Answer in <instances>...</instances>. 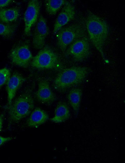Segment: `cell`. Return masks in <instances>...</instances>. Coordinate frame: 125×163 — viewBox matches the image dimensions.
<instances>
[{
    "label": "cell",
    "mask_w": 125,
    "mask_h": 163,
    "mask_svg": "<svg viewBox=\"0 0 125 163\" xmlns=\"http://www.w3.org/2000/svg\"><path fill=\"white\" fill-rule=\"evenodd\" d=\"M84 23L89 39L106 62L103 48L109 34L108 24L103 19L89 10Z\"/></svg>",
    "instance_id": "1"
},
{
    "label": "cell",
    "mask_w": 125,
    "mask_h": 163,
    "mask_svg": "<svg viewBox=\"0 0 125 163\" xmlns=\"http://www.w3.org/2000/svg\"><path fill=\"white\" fill-rule=\"evenodd\" d=\"M89 71V68L86 66H73L63 69L55 78L53 87L57 91L63 92L82 83Z\"/></svg>",
    "instance_id": "2"
},
{
    "label": "cell",
    "mask_w": 125,
    "mask_h": 163,
    "mask_svg": "<svg viewBox=\"0 0 125 163\" xmlns=\"http://www.w3.org/2000/svg\"><path fill=\"white\" fill-rule=\"evenodd\" d=\"M33 87L27 88L8 107L10 124L19 122L30 115L34 109Z\"/></svg>",
    "instance_id": "3"
},
{
    "label": "cell",
    "mask_w": 125,
    "mask_h": 163,
    "mask_svg": "<svg viewBox=\"0 0 125 163\" xmlns=\"http://www.w3.org/2000/svg\"><path fill=\"white\" fill-rule=\"evenodd\" d=\"M85 23L80 22L62 28L57 33V44L64 53L67 47L76 39L86 35Z\"/></svg>",
    "instance_id": "4"
},
{
    "label": "cell",
    "mask_w": 125,
    "mask_h": 163,
    "mask_svg": "<svg viewBox=\"0 0 125 163\" xmlns=\"http://www.w3.org/2000/svg\"><path fill=\"white\" fill-rule=\"evenodd\" d=\"M31 66L39 70L58 69L62 64L58 54L49 46H44L33 58Z\"/></svg>",
    "instance_id": "5"
},
{
    "label": "cell",
    "mask_w": 125,
    "mask_h": 163,
    "mask_svg": "<svg viewBox=\"0 0 125 163\" xmlns=\"http://www.w3.org/2000/svg\"><path fill=\"white\" fill-rule=\"evenodd\" d=\"M71 56L75 61L81 62L88 58L91 54L89 40L87 35L75 40L70 45L65 53Z\"/></svg>",
    "instance_id": "6"
},
{
    "label": "cell",
    "mask_w": 125,
    "mask_h": 163,
    "mask_svg": "<svg viewBox=\"0 0 125 163\" xmlns=\"http://www.w3.org/2000/svg\"><path fill=\"white\" fill-rule=\"evenodd\" d=\"M9 56L13 64L23 68L28 67L33 58L28 45L26 44L14 46L10 51Z\"/></svg>",
    "instance_id": "7"
},
{
    "label": "cell",
    "mask_w": 125,
    "mask_h": 163,
    "mask_svg": "<svg viewBox=\"0 0 125 163\" xmlns=\"http://www.w3.org/2000/svg\"><path fill=\"white\" fill-rule=\"evenodd\" d=\"M38 88L35 96L40 103L47 105L52 104L57 99L55 94L52 91L48 79L43 77L38 78Z\"/></svg>",
    "instance_id": "8"
},
{
    "label": "cell",
    "mask_w": 125,
    "mask_h": 163,
    "mask_svg": "<svg viewBox=\"0 0 125 163\" xmlns=\"http://www.w3.org/2000/svg\"><path fill=\"white\" fill-rule=\"evenodd\" d=\"M41 7L40 2L38 0L30 1L24 15V32L29 36L31 29L37 21Z\"/></svg>",
    "instance_id": "9"
},
{
    "label": "cell",
    "mask_w": 125,
    "mask_h": 163,
    "mask_svg": "<svg viewBox=\"0 0 125 163\" xmlns=\"http://www.w3.org/2000/svg\"><path fill=\"white\" fill-rule=\"evenodd\" d=\"M48 32L46 20L41 15L36 23L32 39V44L35 49L40 50L44 47Z\"/></svg>",
    "instance_id": "10"
},
{
    "label": "cell",
    "mask_w": 125,
    "mask_h": 163,
    "mask_svg": "<svg viewBox=\"0 0 125 163\" xmlns=\"http://www.w3.org/2000/svg\"><path fill=\"white\" fill-rule=\"evenodd\" d=\"M75 14V11L74 6L67 1L56 18L54 25L53 33H57L62 26L72 20Z\"/></svg>",
    "instance_id": "11"
},
{
    "label": "cell",
    "mask_w": 125,
    "mask_h": 163,
    "mask_svg": "<svg viewBox=\"0 0 125 163\" xmlns=\"http://www.w3.org/2000/svg\"><path fill=\"white\" fill-rule=\"evenodd\" d=\"M26 80L24 76L18 72H14L10 76L6 83V87L8 107L12 102L17 91Z\"/></svg>",
    "instance_id": "12"
},
{
    "label": "cell",
    "mask_w": 125,
    "mask_h": 163,
    "mask_svg": "<svg viewBox=\"0 0 125 163\" xmlns=\"http://www.w3.org/2000/svg\"><path fill=\"white\" fill-rule=\"evenodd\" d=\"M49 116L44 110L36 108L32 112L26 121L27 125L30 127H37L46 122Z\"/></svg>",
    "instance_id": "13"
},
{
    "label": "cell",
    "mask_w": 125,
    "mask_h": 163,
    "mask_svg": "<svg viewBox=\"0 0 125 163\" xmlns=\"http://www.w3.org/2000/svg\"><path fill=\"white\" fill-rule=\"evenodd\" d=\"M70 116V111L67 104L64 102H60L55 108L54 116L50 120L55 123H62L68 119Z\"/></svg>",
    "instance_id": "14"
},
{
    "label": "cell",
    "mask_w": 125,
    "mask_h": 163,
    "mask_svg": "<svg viewBox=\"0 0 125 163\" xmlns=\"http://www.w3.org/2000/svg\"><path fill=\"white\" fill-rule=\"evenodd\" d=\"M82 94L81 88L74 87L69 91L67 95L68 101L76 116L78 115L79 110Z\"/></svg>",
    "instance_id": "15"
},
{
    "label": "cell",
    "mask_w": 125,
    "mask_h": 163,
    "mask_svg": "<svg viewBox=\"0 0 125 163\" xmlns=\"http://www.w3.org/2000/svg\"><path fill=\"white\" fill-rule=\"evenodd\" d=\"M20 14V11L17 8L3 9L0 10V21L9 24L16 21Z\"/></svg>",
    "instance_id": "16"
},
{
    "label": "cell",
    "mask_w": 125,
    "mask_h": 163,
    "mask_svg": "<svg viewBox=\"0 0 125 163\" xmlns=\"http://www.w3.org/2000/svg\"><path fill=\"white\" fill-rule=\"evenodd\" d=\"M64 0H47L45 2L46 11L50 15H55L61 7L66 3Z\"/></svg>",
    "instance_id": "17"
},
{
    "label": "cell",
    "mask_w": 125,
    "mask_h": 163,
    "mask_svg": "<svg viewBox=\"0 0 125 163\" xmlns=\"http://www.w3.org/2000/svg\"><path fill=\"white\" fill-rule=\"evenodd\" d=\"M16 24L3 23L0 21V35L9 37L14 34L17 28Z\"/></svg>",
    "instance_id": "18"
},
{
    "label": "cell",
    "mask_w": 125,
    "mask_h": 163,
    "mask_svg": "<svg viewBox=\"0 0 125 163\" xmlns=\"http://www.w3.org/2000/svg\"><path fill=\"white\" fill-rule=\"evenodd\" d=\"M10 76L9 69L4 68L0 69V87L6 84Z\"/></svg>",
    "instance_id": "19"
},
{
    "label": "cell",
    "mask_w": 125,
    "mask_h": 163,
    "mask_svg": "<svg viewBox=\"0 0 125 163\" xmlns=\"http://www.w3.org/2000/svg\"><path fill=\"white\" fill-rule=\"evenodd\" d=\"M14 139L12 137H4L0 136V147L5 143L10 141Z\"/></svg>",
    "instance_id": "20"
},
{
    "label": "cell",
    "mask_w": 125,
    "mask_h": 163,
    "mask_svg": "<svg viewBox=\"0 0 125 163\" xmlns=\"http://www.w3.org/2000/svg\"><path fill=\"white\" fill-rule=\"evenodd\" d=\"M12 1L11 0H0V8L8 5Z\"/></svg>",
    "instance_id": "21"
},
{
    "label": "cell",
    "mask_w": 125,
    "mask_h": 163,
    "mask_svg": "<svg viewBox=\"0 0 125 163\" xmlns=\"http://www.w3.org/2000/svg\"><path fill=\"white\" fill-rule=\"evenodd\" d=\"M4 115L3 114L0 115V132L1 131L3 125Z\"/></svg>",
    "instance_id": "22"
},
{
    "label": "cell",
    "mask_w": 125,
    "mask_h": 163,
    "mask_svg": "<svg viewBox=\"0 0 125 163\" xmlns=\"http://www.w3.org/2000/svg\"><path fill=\"white\" fill-rule=\"evenodd\" d=\"M2 107V106L0 105V108Z\"/></svg>",
    "instance_id": "23"
}]
</instances>
